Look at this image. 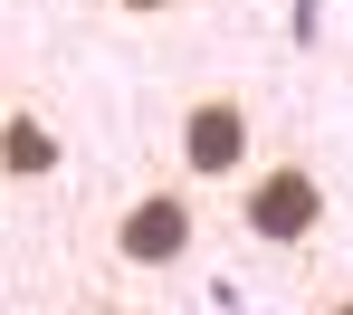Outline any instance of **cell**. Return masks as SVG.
I'll return each instance as SVG.
<instances>
[{"label": "cell", "mask_w": 353, "mask_h": 315, "mask_svg": "<svg viewBox=\"0 0 353 315\" xmlns=\"http://www.w3.org/2000/svg\"><path fill=\"white\" fill-rule=\"evenodd\" d=\"M201 249V191L191 182H143L115 210V258L124 267H181Z\"/></svg>", "instance_id": "1"}, {"label": "cell", "mask_w": 353, "mask_h": 315, "mask_svg": "<svg viewBox=\"0 0 353 315\" xmlns=\"http://www.w3.org/2000/svg\"><path fill=\"white\" fill-rule=\"evenodd\" d=\"M239 220H248V239H268V249H296V239H315V230H325V182H315V163L277 153L268 172H248V201H239Z\"/></svg>", "instance_id": "2"}, {"label": "cell", "mask_w": 353, "mask_h": 315, "mask_svg": "<svg viewBox=\"0 0 353 315\" xmlns=\"http://www.w3.org/2000/svg\"><path fill=\"white\" fill-rule=\"evenodd\" d=\"M181 172H191V182L248 172V105H239L230 86H210V96L181 105Z\"/></svg>", "instance_id": "3"}, {"label": "cell", "mask_w": 353, "mask_h": 315, "mask_svg": "<svg viewBox=\"0 0 353 315\" xmlns=\"http://www.w3.org/2000/svg\"><path fill=\"white\" fill-rule=\"evenodd\" d=\"M58 163H67V143H58V125L39 105H10L0 115V182H48Z\"/></svg>", "instance_id": "4"}, {"label": "cell", "mask_w": 353, "mask_h": 315, "mask_svg": "<svg viewBox=\"0 0 353 315\" xmlns=\"http://www.w3.org/2000/svg\"><path fill=\"white\" fill-rule=\"evenodd\" d=\"M124 19H163V10H172V0H115Z\"/></svg>", "instance_id": "5"}]
</instances>
